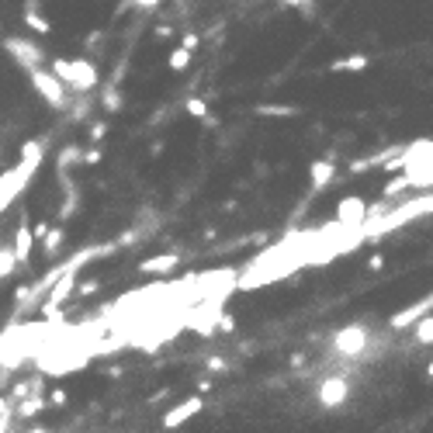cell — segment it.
<instances>
[{"mask_svg":"<svg viewBox=\"0 0 433 433\" xmlns=\"http://www.w3.org/2000/svg\"><path fill=\"white\" fill-rule=\"evenodd\" d=\"M28 80H32V87L39 90V97L49 104V108H56V111H63L66 108V84L52 73V70H32L28 73Z\"/></svg>","mask_w":433,"mask_h":433,"instance_id":"3","label":"cell"},{"mask_svg":"<svg viewBox=\"0 0 433 433\" xmlns=\"http://www.w3.org/2000/svg\"><path fill=\"white\" fill-rule=\"evenodd\" d=\"M104 160V153L101 149H90V153H84V163H101Z\"/></svg>","mask_w":433,"mask_h":433,"instance_id":"28","label":"cell"},{"mask_svg":"<svg viewBox=\"0 0 433 433\" xmlns=\"http://www.w3.org/2000/svg\"><path fill=\"white\" fill-rule=\"evenodd\" d=\"M28 433H46V426H35V430H28Z\"/></svg>","mask_w":433,"mask_h":433,"instance_id":"33","label":"cell"},{"mask_svg":"<svg viewBox=\"0 0 433 433\" xmlns=\"http://www.w3.org/2000/svg\"><path fill=\"white\" fill-rule=\"evenodd\" d=\"M367 204H364V198H357V194H347L340 204H336V222L340 226H347V229H364L367 226Z\"/></svg>","mask_w":433,"mask_h":433,"instance_id":"6","label":"cell"},{"mask_svg":"<svg viewBox=\"0 0 433 433\" xmlns=\"http://www.w3.org/2000/svg\"><path fill=\"white\" fill-rule=\"evenodd\" d=\"M433 312V295H426V298H419L416 305H409V309H398L392 319H388V326L392 329H405V326H412V323H419L423 316H430Z\"/></svg>","mask_w":433,"mask_h":433,"instance_id":"9","label":"cell"},{"mask_svg":"<svg viewBox=\"0 0 433 433\" xmlns=\"http://www.w3.org/2000/svg\"><path fill=\"white\" fill-rule=\"evenodd\" d=\"M59 243H63V229H52L46 240H42V247H46V253H56L59 250Z\"/></svg>","mask_w":433,"mask_h":433,"instance_id":"21","label":"cell"},{"mask_svg":"<svg viewBox=\"0 0 433 433\" xmlns=\"http://www.w3.org/2000/svg\"><path fill=\"white\" fill-rule=\"evenodd\" d=\"M32 247H35V229H32V222H28V215H21V222H18V229H15V253H18V264H28Z\"/></svg>","mask_w":433,"mask_h":433,"instance_id":"10","label":"cell"},{"mask_svg":"<svg viewBox=\"0 0 433 433\" xmlns=\"http://www.w3.org/2000/svg\"><path fill=\"white\" fill-rule=\"evenodd\" d=\"M46 409V398H42V392H35L32 398H25L21 405H18V419H28V416H35V412H42Z\"/></svg>","mask_w":433,"mask_h":433,"instance_id":"14","label":"cell"},{"mask_svg":"<svg viewBox=\"0 0 433 433\" xmlns=\"http://www.w3.org/2000/svg\"><path fill=\"white\" fill-rule=\"evenodd\" d=\"M18 264V253L11 250V247H4V250H0V274H4V278H11V267Z\"/></svg>","mask_w":433,"mask_h":433,"instance_id":"19","label":"cell"},{"mask_svg":"<svg viewBox=\"0 0 433 433\" xmlns=\"http://www.w3.org/2000/svg\"><path fill=\"white\" fill-rule=\"evenodd\" d=\"M187 115H194V118H208L204 101H201V97H191V101H187Z\"/></svg>","mask_w":433,"mask_h":433,"instance_id":"22","label":"cell"},{"mask_svg":"<svg viewBox=\"0 0 433 433\" xmlns=\"http://www.w3.org/2000/svg\"><path fill=\"white\" fill-rule=\"evenodd\" d=\"M405 187H412V180H409V173H402V177H395V180H388L385 184V191H381V198L388 201V198H395L398 191H405Z\"/></svg>","mask_w":433,"mask_h":433,"instance_id":"17","label":"cell"},{"mask_svg":"<svg viewBox=\"0 0 433 433\" xmlns=\"http://www.w3.org/2000/svg\"><path fill=\"white\" fill-rule=\"evenodd\" d=\"M187 63H191V49H184V46H180V49H173V52H170V59H166V66H170L173 73H184V70H187Z\"/></svg>","mask_w":433,"mask_h":433,"instance_id":"15","label":"cell"},{"mask_svg":"<svg viewBox=\"0 0 433 433\" xmlns=\"http://www.w3.org/2000/svg\"><path fill=\"white\" fill-rule=\"evenodd\" d=\"M416 343H433V316H423L416 323V333H412Z\"/></svg>","mask_w":433,"mask_h":433,"instance_id":"16","label":"cell"},{"mask_svg":"<svg viewBox=\"0 0 433 433\" xmlns=\"http://www.w3.org/2000/svg\"><path fill=\"white\" fill-rule=\"evenodd\" d=\"M285 4H291V8H305L309 0H285Z\"/></svg>","mask_w":433,"mask_h":433,"instance_id":"31","label":"cell"},{"mask_svg":"<svg viewBox=\"0 0 433 433\" xmlns=\"http://www.w3.org/2000/svg\"><path fill=\"white\" fill-rule=\"evenodd\" d=\"M208 371H215V374H222V371H226V360H219V357H211V360H208Z\"/></svg>","mask_w":433,"mask_h":433,"instance_id":"25","label":"cell"},{"mask_svg":"<svg viewBox=\"0 0 433 433\" xmlns=\"http://www.w3.org/2000/svg\"><path fill=\"white\" fill-rule=\"evenodd\" d=\"M104 132H108V125H104V122H97V125L90 128V135H94V139H104Z\"/></svg>","mask_w":433,"mask_h":433,"instance_id":"29","label":"cell"},{"mask_svg":"<svg viewBox=\"0 0 433 433\" xmlns=\"http://www.w3.org/2000/svg\"><path fill=\"white\" fill-rule=\"evenodd\" d=\"M367 343H371V336H367L364 326H347V329H340L333 336V350L340 357H360L367 350Z\"/></svg>","mask_w":433,"mask_h":433,"instance_id":"4","label":"cell"},{"mask_svg":"<svg viewBox=\"0 0 433 433\" xmlns=\"http://www.w3.org/2000/svg\"><path fill=\"white\" fill-rule=\"evenodd\" d=\"M25 25H28L32 32H39V35H49V32H52V25H49L42 15H35V11H28V15H25Z\"/></svg>","mask_w":433,"mask_h":433,"instance_id":"18","label":"cell"},{"mask_svg":"<svg viewBox=\"0 0 433 433\" xmlns=\"http://www.w3.org/2000/svg\"><path fill=\"white\" fill-rule=\"evenodd\" d=\"M42 142H25V149H21V160H18V166L15 170H8L4 173V180H0V208H11V201L28 187V180H32V173L39 170V163H42Z\"/></svg>","mask_w":433,"mask_h":433,"instance_id":"1","label":"cell"},{"mask_svg":"<svg viewBox=\"0 0 433 433\" xmlns=\"http://www.w3.org/2000/svg\"><path fill=\"white\" fill-rule=\"evenodd\" d=\"M177 267V257L173 253H163V257H153V260H142V271L146 274H166Z\"/></svg>","mask_w":433,"mask_h":433,"instance_id":"12","label":"cell"},{"mask_svg":"<svg viewBox=\"0 0 433 433\" xmlns=\"http://www.w3.org/2000/svg\"><path fill=\"white\" fill-rule=\"evenodd\" d=\"M364 66H367V56H347V59H336V63H333L336 73H360Z\"/></svg>","mask_w":433,"mask_h":433,"instance_id":"13","label":"cell"},{"mask_svg":"<svg viewBox=\"0 0 433 433\" xmlns=\"http://www.w3.org/2000/svg\"><path fill=\"white\" fill-rule=\"evenodd\" d=\"M309 173H312V191H323V187L333 180L336 166H333V160H316V163L309 166Z\"/></svg>","mask_w":433,"mask_h":433,"instance_id":"11","label":"cell"},{"mask_svg":"<svg viewBox=\"0 0 433 433\" xmlns=\"http://www.w3.org/2000/svg\"><path fill=\"white\" fill-rule=\"evenodd\" d=\"M260 115H295V108H260Z\"/></svg>","mask_w":433,"mask_h":433,"instance_id":"27","label":"cell"},{"mask_svg":"<svg viewBox=\"0 0 433 433\" xmlns=\"http://www.w3.org/2000/svg\"><path fill=\"white\" fill-rule=\"evenodd\" d=\"M28 11H39V0H25V15Z\"/></svg>","mask_w":433,"mask_h":433,"instance_id":"30","label":"cell"},{"mask_svg":"<svg viewBox=\"0 0 433 433\" xmlns=\"http://www.w3.org/2000/svg\"><path fill=\"white\" fill-rule=\"evenodd\" d=\"M101 104H104L108 111H118V108H122V97H118V90H115V87H108V90L101 94Z\"/></svg>","mask_w":433,"mask_h":433,"instance_id":"20","label":"cell"},{"mask_svg":"<svg viewBox=\"0 0 433 433\" xmlns=\"http://www.w3.org/2000/svg\"><path fill=\"white\" fill-rule=\"evenodd\" d=\"M52 73L77 94H87L97 87V66L90 59H52Z\"/></svg>","mask_w":433,"mask_h":433,"instance_id":"2","label":"cell"},{"mask_svg":"<svg viewBox=\"0 0 433 433\" xmlns=\"http://www.w3.org/2000/svg\"><path fill=\"white\" fill-rule=\"evenodd\" d=\"M347 395H350V385H347V378H340V374H329V378H323V385H319V402H323L326 409H336V405H343V402H347Z\"/></svg>","mask_w":433,"mask_h":433,"instance_id":"7","label":"cell"},{"mask_svg":"<svg viewBox=\"0 0 433 433\" xmlns=\"http://www.w3.org/2000/svg\"><path fill=\"white\" fill-rule=\"evenodd\" d=\"M49 233H52V229H49V222H46V219H42V222H35V240H39V243H42Z\"/></svg>","mask_w":433,"mask_h":433,"instance_id":"23","label":"cell"},{"mask_svg":"<svg viewBox=\"0 0 433 433\" xmlns=\"http://www.w3.org/2000/svg\"><path fill=\"white\" fill-rule=\"evenodd\" d=\"M426 374H430V378H433V360H430V364H426Z\"/></svg>","mask_w":433,"mask_h":433,"instance_id":"32","label":"cell"},{"mask_svg":"<svg viewBox=\"0 0 433 433\" xmlns=\"http://www.w3.org/2000/svg\"><path fill=\"white\" fill-rule=\"evenodd\" d=\"M4 49L18 59V66L25 70V73H32V70H42V59H46V52H42V46H35V42H25V39H4Z\"/></svg>","mask_w":433,"mask_h":433,"instance_id":"5","label":"cell"},{"mask_svg":"<svg viewBox=\"0 0 433 433\" xmlns=\"http://www.w3.org/2000/svg\"><path fill=\"white\" fill-rule=\"evenodd\" d=\"M180 46H184V49H191V52H194V49H198V35H194V32H187V35H184V42H180Z\"/></svg>","mask_w":433,"mask_h":433,"instance_id":"26","label":"cell"},{"mask_svg":"<svg viewBox=\"0 0 433 433\" xmlns=\"http://www.w3.org/2000/svg\"><path fill=\"white\" fill-rule=\"evenodd\" d=\"M367 267H371V271H381V267H385V257H381V253H371V257H367Z\"/></svg>","mask_w":433,"mask_h":433,"instance_id":"24","label":"cell"},{"mask_svg":"<svg viewBox=\"0 0 433 433\" xmlns=\"http://www.w3.org/2000/svg\"><path fill=\"white\" fill-rule=\"evenodd\" d=\"M204 409V398L201 395H191V398H184L180 405H173L166 416H163V430H177V426H184L191 416H198Z\"/></svg>","mask_w":433,"mask_h":433,"instance_id":"8","label":"cell"}]
</instances>
